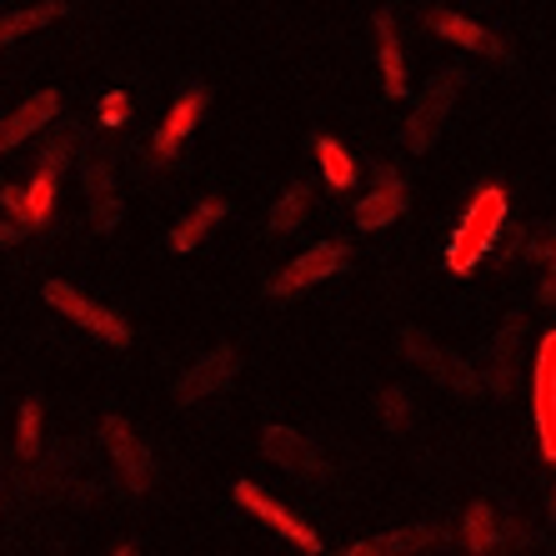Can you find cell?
<instances>
[{
    "label": "cell",
    "instance_id": "9c48e42d",
    "mask_svg": "<svg viewBox=\"0 0 556 556\" xmlns=\"http://www.w3.org/2000/svg\"><path fill=\"white\" fill-rule=\"evenodd\" d=\"M236 502L247 506V511H256L261 521H271L276 531H281L291 546H301V552H321V536L306 527V521L296 517V511H286L281 502H271V496L261 492V486H251V481H236Z\"/></svg>",
    "mask_w": 556,
    "mask_h": 556
},
{
    "label": "cell",
    "instance_id": "e0dca14e",
    "mask_svg": "<svg viewBox=\"0 0 556 556\" xmlns=\"http://www.w3.org/2000/svg\"><path fill=\"white\" fill-rule=\"evenodd\" d=\"M441 531L437 527H406V531H387V536H376V542H356L351 546V556H376V552H427V546H437Z\"/></svg>",
    "mask_w": 556,
    "mask_h": 556
},
{
    "label": "cell",
    "instance_id": "f1b7e54d",
    "mask_svg": "<svg viewBox=\"0 0 556 556\" xmlns=\"http://www.w3.org/2000/svg\"><path fill=\"white\" fill-rule=\"evenodd\" d=\"M546 261H552V276H546V286H542V301H556V241L546 247Z\"/></svg>",
    "mask_w": 556,
    "mask_h": 556
},
{
    "label": "cell",
    "instance_id": "8992f818",
    "mask_svg": "<svg viewBox=\"0 0 556 556\" xmlns=\"http://www.w3.org/2000/svg\"><path fill=\"white\" fill-rule=\"evenodd\" d=\"M261 452L271 456L281 471H291V477H306V481H321L326 477V456L316 452L301 431H291V427H266V431H261Z\"/></svg>",
    "mask_w": 556,
    "mask_h": 556
},
{
    "label": "cell",
    "instance_id": "4316f807",
    "mask_svg": "<svg viewBox=\"0 0 556 556\" xmlns=\"http://www.w3.org/2000/svg\"><path fill=\"white\" fill-rule=\"evenodd\" d=\"M0 206L21 220V216H26V191H21V186H5V191H0Z\"/></svg>",
    "mask_w": 556,
    "mask_h": 556
},
{
    "label": "cell",
    "instance_id": "7402d4cb",
    "mask_svg": "<svg viewBox=\"0 0 556 556\" xmlns=\"http://www.w3.org/2000/svg\"><path fill=\"white\" fill-rule=\"evenodd\" d=\"M316 161H321L326 181L337 186V191H346L351 181H356V161L346 155V146L331 141V136H316Z\"/></svg>",
    "mask_w": 556,
    "mask_h": 556
},
{
    "label": "cell",
    "instance_id": "603a6c76",
    "mask_svg": "<svg viewBox=\"0 0 556 556\" xmlns=\"http://www.w3.org/2000/svg\"><path fill=\"white\" fill-rule=\"evenodd\" d=\"M496 546V511L486 502H477L466 511V552H492Z\"/></svg>",
    "mask_w": 556,
    "mask_h": 556
},
{
    "label": "cell",
    "instance_id": "d4e9b609",
    "mask_svg": "<svg viewBox=\"0 0 556 556\" xmlns=\"http://www.w3.org/2000/svg\"><path fill=\"white\" fill-rule=\"evenodd\" d=\"M381 421H387L391 431L412 427V402H406V391H381Z\"/></svg>",
    "mask_w": 556,
    "mask_h": 556
},
{
    "label": "cell",
    "instance_id": "cb8c5ba5",
    "mask_svg": "<svg viewBox=\"0 0 556 556\" xmlns=\"http://www.w3.org/2000/svg\"><path fill=\"white\" fill-rule=\"evenodd\" d=\"M71 151H76V130H55L51 146L40 151V166L36 170H55V176H61V166L71 161Z\"/></svg>",
    "mask_w": 556,
    "mask_h": 556
},
{
    "label": "cell",
    "instance_id": "7a4b0ae2",
    "mask_svg": "<svg viewBox=\"0 0 556 556\" xmlns=\"http://www.w3.org/2000/svg\"><path fill=\"white\" fill-rule=\"evenodd\" d=\"M46 301H51L61 316H71L76 326H86L91 337H101L105 346H130V326L121 321L116 311H105L96 306V301H86L76 291V286H65V281H46Z\"/></svg>",
    "mask_w": 556,
    "mask_h": 556
},
{
    "label": "cell",
    "instance_id": "d6986e66",
    "mask_svg": "<svg viewBox=\"0 0 556 556\" xmlns=\"http://www.w3.org/2000/svg\"><path fill=\"white\" fill-rule=\"evenodd\" d=\"M55 15H61V0H46V5H26V11L5 15V21H0V51H5V46H15L21 36H30V30L51 26Z\"/></svg>",
    "mask_w": 556,
    "mask_h": 556
},
{
    "label": "cell",
    "instance_id": "277c9868",
    "mask_svg": "<svg viewBox=\"0 0 556 556\" xmlns=\"http://www.w3.org/2000/svg\"><path fill=\"white\" fill-rule=\"evenodd\" d=\"M531 412H536V431H542V456L556 462V331H546L542 351H536V371H531Z\"/></svg>",
    "mask_w": 556,
    "mask_h": 556
},
{
    "label": "cell",
    "instance_id": "6da1fadb",
    "mask_svg": "<svg viewBox=\"0 0 556 556\" xmlns=\"http://www.w3.org/2000/svg\"><path fill=\"white\" fill-rule=\"evenodd\" d=\"M502 220H506V191L502 186H481V191L471 195V206H466L462 226H456L452 247H446V266H452L456 276L471 271V266L486 256V247L496 241Z\"/></svg>",
    "mask_w": 556,
    "mask_h": 556
},
{
    "label": "cell",
    "instance_id": "484cf974",
    "mask_svg": "<svg viewBox=\"0 0 556 556\" xmlns=\"http://www.w3.org/2000/svg\"><path fill=\"white\" fill-rule=\"evenodd\" d=\"M40 452V406L26 402L21 406V456H36Z\"/></svg>",
    "mask_w": 556,
    "mask_h": 556
},
{
    "label": "cell",
    "instance_id": "3957f363",
    "mask_svg": "<svg viewBox=\"0 0 556 556\" xmlns=\"http://www.w3.org/2000/svg\"><path fill=\"white\" fill-rule=\"evenodd\" d=\"M456 86H462V76H437L427 86V96H421V101H416V111L406 116V130H402L406 151H431V141H437L441 126H446V116H452Z\"/></svg>",
    "mask_w": 556,
    "mask_h": 556
},
{
    "label": "cell",
    "instance_id": "ffe728a7",
    "mask_svg": "<svg viewBox=\"0 0 556 556\" xmlns=\"http://www.w3.org/2000/svg\"><path fill=\"white\" fill-rule=\"evenodd\" d=\"M306 206H311V186L306 181H291L281 191V201L271 206V216H266V226H271L276 236H286V231H296L301 220H306Z\"/></svg>",
    "mask_w": 556,
    "mask_h": 556
},
{
    "label": "cell",
    "instance_id": "2e32d148",
    "mask_svg": "<svg viewBox=\"0 0 556 556\" xmlns=\"http://www.w3.org/2000/svg\"><path fill=\"white\" fill-rule=\"evenodd\" d=\"M376 65H381L387 96H406V55H402V46H396L391 15H376Z\"/></svg>",
    "mask_w": 556,
    "mask_h": 556
},
{
    "label": "cell",
    "instance_id": "30bf717a",
    "mask_svg": "<svg viewBox=\"0 0 556 556\" xmlns=\"http://www.w3.org/2000/svg\"><path fill=\"white\" fill-rule=\"evenodd\" d=\"M402 211H406L402 176H396L391 166H381V170H376V191L366 195L362 206H356V226H362V231H381V226H391Z\"/></svg>",
    "mask_w": 556,
    "mask_h": 556
},
{
    "label": "cell",
    "instance_id": "83f0119b",
    "mask_svg": "<svg viewBox=\"0 0 556 556\" xmlns=\"http://www.w3.org/2000/svg\"><path fill=\"white\" fill-rule=\"evenodd\" d=\"M101 116H105V126H116V121L126 116V96H121V91L105 96V111H101Z\"/></svg>",
    "mask_w": 556,
    "mask_h": 556
},
{
    "label": "cell",
    "instance_id": "5bb4252c",
    "mask_svg": "<svg viewBox=\"0 0 556 556\" xmlns=\"http://www.w3.org/2000/svg\"><path fill=\"white\" fill-rule=\"evenodd\" d=\"M86 191L96 201V231H116L121 201H116V181H111V161L105 155H86Z\"/></svg>",
    "mask_w": 556,
    "mask_h": 556
},
{
    "label": "cell",
    "instance_id": "ba28073f",
    "mask_svg": "<svg viewBox=\"0 0 556 556\" xmlns=\"http://www.w3.org/2000/svg\"><path fill=\"white\" fill-rule=\"evenodd\" d=\"M101 437H105V452L116 456V471L126 477V486L130 492H146L151 486V452L141 446V437L121 421V416H105V427H101Z\"/></svg>",
    "mask_w": 556,
    "mask_h": 556
},
{
    "label": "cell",
    "instance_id": "52a82bcc",
    "mask_svg": "<svg viewBox=\"0 0 556 556\" xmlns=\"http://www.w3.org/2000/svg\"><path fill=\"white\" fill-rule=\"evenodd\" d=\"M231 381H236V351L216 346V351H206L195 366H186V376L176 381V402L195 406V402H206V396H216V391H226Z\"/></svg>",
    "mask_w": 556,
    "mask_h": 556
},
{
    "label": "cell",
    "instance_id": "f546056e",
    "mask_svg": "<svg viewBox=\"0 0 556 556\" xmlns=\"http://www.w3.org/2000/svg\"><path fill=\"white\" fill-rule=\"evenodd\" d=\"M21 231H26L21 220H0V241H21Z\"/></svg>",
    "mask_w": 556,
    "mask_h": 556
},
{
    "label": "cell",
    "instance_id": "5b68a950",
    "mask_svg": "<svg viewBox=\"0 0 556 556\" xmlns=\"http://www.w3.org/2000/svg\"><path fill=\"white\" fill-rule=\"evenodd\" d=\"M346 256H351L346 241H321V247L301 251V256L271 281V296H296V291H306V286L326 281V276H337L341 266H346Z\"/></svg>",
    "mask_w": 556,
    "mask_h": 556
},
{
    "label": "cell",
    "instance_id": "4fadbf2b",
    "mask_svg": "<svg viewBox=\"0 0 556 556\" xmlns=\"http://www.w3.org/2000/svg\"><path fill=\"white\" fill-rule=\"evenodd\" d=\"M201 111H206V91H201V86L181 91V101L170 105V116L161 121V130H155V155H161V161H170V155L181 151L186 136H191L195 121H201Z\"/></svg>",
    "mask_w": 556,
    "mask_h": 556
},
{
    "label": "cell",
    "instance_id": "7c38bea8",
    "mask_svg": "<svg viewBox=\"0 0 556 556\" xmlns=\"http://www.w3.org/2000/svg\"><path fill=\"white\" fill-rule=\"evenodd\" d=\"M402 351L412 356L416 366H427L437 381H446V387H456V391H481V381L471 376V366L456 362V356H446V351H437L431 341L416 337V331H406V337H402Z\"/></svg>",
    "mask_w": 556,
    "mask_h": 556
},
{
    "label": "cell",
    "instance_id": "9a60e30c",
    "mask_svg": "<svg viewBox=\"0 0 556 556\" xmlns=\"http://www.w3.org/2000/svg\"><path fill=\"white\" fill-rule=\"evenodd\" d=\"M437 36H446L452 46H462V51H481V55H496V61H506L502 46H496V36H486V30L477 26V21H466V15H452V11H437L427 21Z\"/></svg>",
    "mask_w": 556,
    "mask_h": 556
},
{
    "label": "cell",
    "instance_id": "ac0fdd59",
    "mask_svg": "<svg viewBox=\"0 0 556 556\" xmlns=\"http://www.w3.org/2000/svg\"><path fill=\"white\" fill-rule=\"evenodd\" d=\"M226 211H231L226 201H201V206H195L191 216H186L181 226H176V236H170V247H176V251H195V241H201L206 231H216L220 220H226Z\"/></svg>",
    "mask_w": 556,
    "mask_h": 556
},
{
    "label": "cell",
    "instance_id": "44dd1931",
    "mask_svg": "<svg viewBox=\"0 0 556 556\" xmlns=\"http://www.w3.org/2000/svg\"><path fill=\"white\" fill-rule=\"evenodd\" d=\"M55 170H36V181H30V191H26V216H21V226L26 231H36V226H46L51 220V206H55Z\"/></svg>",
    "mask_w": 556,
    "mask_h": 556
},
{
    "label": "cell",
    "instance_id": "8fae6325",
    "mask_svg": "<svg viewBox=\"0 0 556 556\" xmlns=\"http://www.w3.org/2000/svg\"><path fill=\"white\" fill-rule=\"evenodd\" d=\"M55 111H61V96L55 91H40V96H30V101H21L11 116L0 121V151H11V146H21L26 136L46 130L55 121Z\"/></svg>",
    "mask_w": 556,
    "mask_h": 556
}]
</instances>
